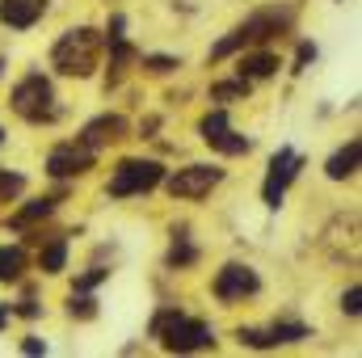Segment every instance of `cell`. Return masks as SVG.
Masks as SVG:
<instances>
[{"mask_svg": "<svg viewBox=\"0 0 362 358\" xmlns=\"http://www.w3.org/2000/svg\"><path fill=\"white\" fill-rule=\"evenodd\" d=\"M97 59H101V34H97L93 25L68 30V34L55 42V51H51V64H55L64 76H81V81L97 72Z\"/></svg>", "mask_w": 362, "mask_h": 358, "instance_id": "obj_1", "label": "cell"}, {"mask_svg": "<svg viewBox=\"0 0 362 358\" xmlns=\"http://www.w3.org/2000/svg\"><path fill=\"white\" fill-rule=\"evenodd\" d=\"M291 8H262V13H253L245 25H236L223 42H215L211 47V59H228L232 51H240V47H249V42H270L274 34H282L286 25H291Z\"/></svg>", "mask_w": 362, "mask_h": 358, "instance_id": "obj_2", "label": "cell"}, {"mask_svg": "<svg viewBox=\"0 0 362 358\" xmlns=\"http://www.w3.org/2000/svg\"><path fill=\"white\" fill-rule=\"evenodd\" d=\"M13 110L25 118V122H55L59 118V105H55V89L42 72H30L25 81H17L13 89Z\"/></svg>", "mask_w": 362, "mask_h": 358, "instance_id": "obj_3", "label": "cell"}, {"mask_svg": "<svg viewBox=\"0 0 362 358\" xmlns=\"http://www.w3.org/2000/svg\"><path fill=\"white\" fill-rule=\"evenodd\" d=\"M156 337H160L165 350H173V354H189V350H206V346H215L211 325H206V321H194V316H181L177 308L169 312V321L160 325Z\"/></svg>", "mask_w": 362, "mask_h": 358, "instance_id": "obj_4", "label": "cell"}, {"mask_svg": "<svg viewBox=\"0 0 362 358\" xmlns=\"http://www.w3.org/2000/svg\"><path fill=\"white\" fill-rule=\"evenodd\" d=\"M165 181V169L156 161H122L110 178V194L114 198H131V194H148Z\"/></svg>", "mask_w": 362, "mask_h": 358, "instance_id": "obj_5", "label": "cell"}, {"mask_svg": "<svg viewBox=\"0 0 362 358\" xmlns=\"http://www.w3.org/2000/svg\"><path fill=\"white\" fill-rule=\"evenodd\" d=\"M219 181H223V169H215V165H185L173 178H165V190L173 198H206Z\"/></svg>", "mask_w": 362, "mask_h": 358, "instance_id": "obj_6", "label": "cell"}, {"mask_svg": "<svg viewBox=\"0 0 362 358\" xmlns=\"http://www.w3.org/2000/svg\"><path fill=\"white\" fill-rule=\"evenodd\" d=\"M93 161H97V152H93L85 139L55 144L51 156H47V173H51V178H81V173L93 169Z\"/></svg>", "mask_w": 362, "mask_h": 358, "instance_id": "obj_7", "label": "cell"}, {"mask_svg": "<svg viewBox=\"0 0 362 358\" xmlns=\"http://www.w3.org/2000/svg\"><path fill=\"white\" fill-rule=\"evenodd\" d=\"M303 169V156L299 152H291V148H278L270 161V173H266V185H262V198H266V207H278L282 202V194H286V185L295 181V173Z\"/></svg>", "mask_w": 362, "mask_h": 358, "instance_id": "obj_8", "label": "cell"}, {"mask_svg": "<svg viewBox=\"0 0 362 358\" xmlns=\"http://www.w3.org/2000/svg\"><path fill=\"white\" fill-rule=\"evenodd\" d=\"M198 131H202V139H206L215 152H223V156H245V152L253 148L245 135H236V131H232V122H228V114H223V110H211V114L202 118V127H198Z\"/></svg>", "mask_w": 362, "mask_h": 358, "instance_id": "obj_9", "label": "cell"}, {"mask_svg": "<svg viewBox=\"0 0 362 358\" xmlns=\"http://www.w3.org/2000/svg\"><path fill=\"white\" fill-rule=\"evenodd\" d=\"M303 337H308V325L299 321H278L270 329H240V346H253V350H270V346L303 342Z\"/></svg>", "mask_w": 362, "mask_h": 358, "instance_id": "obj_10", "label": "cell"}, {"mask_svg": "<svg viewBox=\"0 0 362 358\" xmlns=\"http://www.w3.org/2000/svg\"><path fill=\"white\" fill-rule=\"evenodd\" d=\"M257 274L249 266H240V262H232V266H223L215 274V295L223 299V304H232V299H245V295H257Z\"/></svg>", "mask_w": 362, "mask_h": 358, "instance_id": "obj_11", "label": "cell"}, {"mask_svg": "<svg viewBox=\"0 0 362 358\" xmlns=\"http://www.w3.org/2000/svg\"><path fill=\"white\" fill-rule=\"evenodd\" d=\"M122 135H127V118L122 114H101V118H93L89 127L81 131V139L89 144L93 152L105 148V144H114V139H122Z\"/></svg>", "mask_w": 362, "mask_h": 358, "instance_id": "obj_12", "label": "cell"}, {"mask_svg": "<svg viewBox=\"0 0 362 358\" xmlns=\"http://www.w3.org/2000/svg\"><path fill=\"white\" fill-rule=\"evenodd\" d=\"M47 13V0H0V21L13 30H30Z\"/></svg>", "mask_w": 362, "mask_h": 358, "instance_id": "obj_13", "label": "cell"}, {"mask_svg": "<svg viewBox=\"0 0 362 358\" xmlns=\"http://www.w3.org/2000/svg\"><path fill=\"white\" fill-rule=\"evenodd\" d=\"M358 161H362V144H358V139H350L341 152H333V156H329L325 173H329L333 181H346V178H354V173H358Z\"/></svg>", "mask_w": 362, "mask_h": 358, "instance_id": "obj_14", "label": "cell"}, {"mask_svg": "<svg viewBox=\"0 0 362 358\" xmlns=\"http://www.w3.org/2000/svg\"><path fill=\"white\" fill-rule=\"evenodd\" d=\"M236 72H240V81H266V76L278 72V55H274V51H253V55L240 59Z\"/></svg>", "mask_w": 362, "mask_h": 358, "instance_id": "obj_15", "label": "cell"}, {"mask_svg": "<svg viewBox=\"0 0 362 358\" xmlns=\"http://www.w3.org/2000/svg\"><path fill=\"white\" fill-rule=\"evenodd\" d=\"M55 202H59V198H34V202H30V207H21V211H17V215L8 219V224H13V228L21 232V228H30V224H38V219H47V215L55 211Z\"/></svg>", "mask_w": 362, "mask_h": 358, "instance_id": "obj_16", "label": "cell"}, {"mask_svg": "<svg viewBox=\"0 0 362 358\" xmlns=\"http://www.w3.org/2000/svg\"><path fill=\"white\" fill-rule=\"evenodd\" d=\"M64 262H68V241H64V236H55V241L38 253V266H42V274H59Z\"/></svg>", "mask_w": 362, "mask_h": 358, "instance_id": "obj_17", "label": "cell"}, {"mask_svg": "<svg viewBox=\"0 0 362 358\" xmlns=\"http://www.w3.org/2000/svg\"><path fill=\"white\" fill-rule=\"evenodd\" d=\"M21 270H25V253L13 245H0V282H17L21 278Z\"/></svg>", "mask_w": 362, "mask_h": 358, "instance_id": "obj_18", "label": "cell"}, {"mask_svg": "<svg viewBox=\"0 0 362 358\" xmlns=\"http://www.w3.org/2000/svg\"><path fill=\"white\" fill-rule=\"evenodd\" d=\"M194 262H198V249L185 241V232H181V236H173V249H169V266L181 270V266H194Z\"/></svg>", "mask_w": 362, "mask_h": 358, "instance_id": "obj_19", "label": "cell"}, {"mask_svg": "<svg viewBox=\"0 0 362 358\" xmlns=\"http://www.w3.org/2000/svg\"><path fill=\"white\" fill-rule=\"evenodd\" d=\"M68 312H72V316H81V321H93V316H97V299H93L89 291H72Z\"/></svg>", "mask_w": 362, "mask_h": 358, "instance_id": "obj_20", "label": "cell"}, {"mask_svg": "<svg viewBox=\"0 0 362 358\" xmlns=\"http://www.w3.org/2000/svg\"><path fill=\"white\" fill-rule=\"evenodd\" d=\"M215 101H236V97H249V81H223V85H215L211 89Z\"/></svg>", "mask_w": 362, "mask_h": 358, "instance_id": "obj_21", "label": "cell"}, {"mask_svg": "<svg viewBox=\"0 0 362 358\" xmlns=\"http://www.w3.org/2000/svg\"><path fill=\"white\" fill-rule=\"evenodd\" d=\"M21 190H25V178H21V173H8V169H0V202L17 198Z\"/></svg>", "mask_w": 362, "mask_h": 358, "instance_id": "obj_22", "label": "cell"}, {"mask_svg": "<svg viewBox=\"0 0 362 358\" xmlns=\"http://www.w3.org/2000/svg\"><path fill=\"white\" fill-rule=\"evenodd\" d=\"M144 68H148V72H156V76H165V72H173V68H177V59H173V55H148V59H144Z\"/></svg>", "mask_w": 362, "mask_h": 358, "instance_id": "obj_23", "label": "cell"}, {"mask_svg": "<svg viewBox=\"0 0 362 358\" xmlns=\"http://www.w3.org/2000/svg\"><path fill=\"white\" fill-rule=\"evenodd\" d=\"M105 278H110V270L93 266L89 274H81V278H76V291H93V287H97V282H105Z\"/></svg>", "mask_w": 362, "mask_h": 358, "instance_id": "obj_24", "label": "cell"}, {"mask_svg": "<svg viewBox=\"0 0 362 358\" xmlns=\"http://www.w3.org/2000/svg\"><path fill=\"white\" fill-rule=\"evenodd\" d=\"M341 308H346L350 316H358V312H362V287H350V291L341 295Z\"/></svg>", "mask_w": 362, "mask_h": 358, "instance_id": "obj_25", "label": "cell"}, {"mask_svg": "<svg viewBox=\"0 0 362 358\" xmlns=\"http://www.w3.org/2000/svg\"><path fill=\"white\" fill-rule=\"evenodd\" d=\"M312 59H316V47H312V42H303V47H299V55H295V72H303Z\"/></svg>", "mask_w": 362, "mask_h": 358, "instance_id": "obj_26", "label": "cell"}, {"mask_svg": "<svg viewBox=\"0 0 362 358\" xmlns=\"http://www.w3.org/2000/svg\"><path fill=\"white\" fill-rule=\"evenodd\" d=\"M13 312H17V316H25V321H34V316H38V312H42V308H38V304H34V299H21V304H17V308H13Z\"/></svg>", "mask_w": 362, "mask_h": 358, "instance_id": "obj_27", "label": "cell"}, {"mask_svg": "<svg viewBox=\"0 0 362 358\" xmlns=\"http://www.w3.org/2000/svg\"><path fill=\"white\" fill-rule=\"evenodd\" d=\"M21 350H25V354H47V346H42L38 337H25V342H21Z\"/></svg>", "mask_w": 362, "mask_h": 358, "instance_id": "obj_28", "label": "cell"}, {"mask_svg": "<svg viewBox=\"0 0 362 358\" xmlns=\"http://www.w3.org/2000/svg\"><path fill=\"white\" fill-rule=\"evenodd\" d=\"M8 316H13V308H0V329L8 325Z\"/></svg>", "mask_w": 362, "mask_h": 358, "instance_id": "obj_29", "label": "cell"}, {"mask_svg": "<svg viewBox=\"0 0 362 358\" xmlns=\"http://www.w3.org/2000/svg\"><path fill=\"white\" fill-rule=\"evenodd\" d=\"M0 144H4V131H0Z\"/></svg>", "mask_w": 362, "mask_h": 358, "instance_id": "obj_30", "label": "cell"}]
</instances>
